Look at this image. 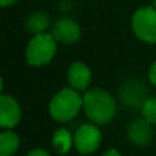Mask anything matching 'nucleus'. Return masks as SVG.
<instances>
[{"mask_svg":"<svg viewBox=\"0 0 156 156\" xmlns=\"http://www.w3.org/2000/svg\"><path fill=\"white\" fill-rule=\"evenodd\" d=\"M48 26H49V16L44 11H36V12L30 14L26 19V30L29 33H32L33 36L45 33Z\"/></svg>","mask_w":156,"mask_h":156,"instance_id":"obj_13","label":"nucleus"},{"mask_svg":"<svg viewBox=\"0 0 156 156\" xmlns=\"http://www.w3.org/2000/svg\"><path fill=\"white\" fill-rule=\"evenodd\" d=\"M16 0H0V4L2 7H8V5H12Z\"/></svg>","mask_w":156,"mask_h":156,"instance_id":"obj_18","label":"nucleus"},{"mask_svg":"<svg viewBox=\"0 0 156 156\" xmlns=\"http://www.w3.org/2000/svg\"><path fill=\"white\" fill-rule=\"evenodd\" d=\"M101 132L96 123H83L74 133V148L81 155H90L101 145Z\"/></svg>","mask_w":156,"mask_h":156,"instance_id":"obj_5","label":"nucleus"},{"mask_svg":"<svg viewBox=\"0 0 156 156\" xmlns=\"http://www.w3.org/2000/svg\"><path fill=\"white\" fill-rule=\"evenodd\" d=\"M148 78H149V82H151L154 86H156V60L151 65V67H149Z\"/></svg>","mask_w":156,"mask_h":156,"instance_id":"obj_15","label":"nucleus"},{"mask_svg":"<svg viewBox=\"0 0 156 156\" xmlns=\"http://www.w3.org/2000/svg\"><path fill=\"white\" fill-rule=\"evenodd\" d=\"M136 37L147 44H156V7H141L132 16Z\"/></svg>","mask_w":156,"mask_h":156,"instance_id":"obj_4","label":"nucleus"},{"mask_svg":"<svg viewBox=\"0 0 156 156\" xmlns=\"http://www.w3.org/2000/svg\"><path fill=\"white\" fill-rule=\"evenodd\" d=\"M56 43L58 41L51 33L34 34L29 40L25 49L26 62L33 67H41L51 63L56 55Z\"/></svg>","mask_w":156,"mask_h":156,"instance_id":"obj_3","label":"nucleus"},{"mask_svg":"<svg viewBox=\"0 0 156 156\" xmlns=\"http://www.w3.org/2000/svg\"><path fill=\"white\" fill-rule=\"evenodd\" d=\"M21 140L12 129H4L0 134V156H12L18 151Z\"/></svg>","mask_w":156,"mask_h":156,"instance_id":"obj_12","label":"nucleus"},{"mask_svg":"<svg viewBox=\"0 0 156 156\" xmlns=\"http://www.w3.org/2000/svg\"><path fill=\"white\" fill-rule=\"evenodd\" d=\"M154 4H155V7H156V0H154Z\"/></svg>","mask_w":156,"mask_h":156,"instance_id":"obj_19","label":"nucleus"},{"mask_svg":"<svg viewBox=\"0 0 156 156\" xmlns=\"http://www.w3.org/2000/svg\"><path fill=\"white\" fill-rule=\"evenodd\" d=\"M51 34L62 44H74L81 38V27L70 18H60L52 26Z\"/></svg>","mask_w":156,"mask_h":156,"instance_id":"obj_9","label":"nucleus"},{"mask_svg":"<svg viewBox=\"0 0 156 156\" xmlns=\"http://www.w3.org/2000/svg\"><path fill=\"white\" fill-rule=\"evenodd\" d=\"M126 134H127V140L133 145L144 148V147L149 145L151 141L154 140V134H155L154 125H151L143 116L141 118H136L129 123Z\"/></svg>","mask_w":156,"mask_h":156,"instance_id":"obj_6","label":"nucleus"},{"mask_svg":"<svg viewBox=\"0 0 156 156\" xmlns=\"http://www.w3.org/2000/svg\"><path fill=\"white\" fill-rule=\"evenodd\" d=\"M141 116L151 125L156 126V97H151L144 101V104L141 105Z\"/></svg>","mask_w":156,"mask_h":156,"instance_id":"obj_14","label":"nucleus"},{"mask_svg":"<svg viewBox=\"0 0 156 156\" xmlns=\"http://www.w3.org/2000/svg\"><path fill=\"white\" fill-rule=\"evenodd\" d=\"M22 119V111L19 103L10 94H2L0 97V127L14 129Z\"/></svg>","mask_w":156,"mask_h":156,"instance_id":"obj_7","label":"nucleus"},{"mask_svg":"<svg viewBox=\"0 0 156 156\" xmlns=\"http://www.w3.org/2000/svg\"><path fill=\"white\" fill-rule=\"evenodd\" d=\"M92 81V71L85 63L74 62L67 70V82L71 88L80 92L88 90Z\"/></svg>","mask_w":156,"mask_h":156,"instance_id":"obj_10","label":"nucleus"},{"mask_svg":"<svg viewBox=\"0 0 156 156\" xmlns=\"http://www.w3.org/2000/svg\"><path fill=\"white\" fill-rule=\"evenodd\" d=\"M52 149L59 155L69 154L71 148H74V134H71L66 127H60L52 136L51 141Z\"/></svg>","mask_w":156,"mask_h":156,"instance_id":"obj_11","label":"nucleus"},{"mask_svg":"<svg viewBox=\"0 0 156 156\" xmlns=\"http://www.w3.org/2000/svg\"><path fill=\"white\" fill-rule=\"evenodd\" d=\"M26 156H51V154L48 151H45V149L36 148V149H32Z\"/></svg>","mask_w":156,"mask_h":156,"instance_id":"obj_16","label":"nucleus"},{"mask_svg":"<svg viewBox=\"0 0 156 156\" xmlns=\"http://www.w3.org/2000/svg\"><path fill=\"white\" fill-rule=\"evenodd\" d=\"M101 156H123V155H122L121 152L118 151V149H115V148H110V149H107V151H105Z\"/></svg>","mask_w":156,"mask_h":156,"instance_id":"obj_17","label":"nucleus"},{"mask_svg":"<svg viewBox=\"0 0 156 156\" xmlns=\"http://www.w3.org/2000/svg\"><path fill=\"white\" fill-rule=\"evenodd\" d=\"M83 104L82 110L89 119L96 125H105L111 122L116 115V101L101 88H92L85 90L82 94Z\"/></svg>","mask_w":156,"mask_h":156,"instance_id":"obj_1","label":"nucleus"},{"mask_svg":"<svg viewBox=\"0 0 156 156\" xmlns=\"http://www.w3.org/2000/svg\"><path fill=\"white\" fill-rule=\"evenodd\" d=\"M83 99L80 94V90L71 88H63L54 94L48 105L49 115L54 121L66 123L73 121L82 110Z\"/></svg>","mask_w":156,"mask_h":156,"instance_id":"obj_2","label":"nucleus"},{"mask_svg":"<svg viewBox=\"0 0 156 156\" xmlns=\"http://www.w3.org/2000/svg\"><path fill=\"white\" fill-rule=\"evenodd\" d=\"M147 88L141 81L138 80H130L126 81L119 89V97L123 101L126 107L137 108L144 104L147 97Z\"/></svg>","mask_w":156,"mask_h":156,"instance_id":"obj_8","label":"nucleus"}]
</instances>
